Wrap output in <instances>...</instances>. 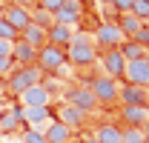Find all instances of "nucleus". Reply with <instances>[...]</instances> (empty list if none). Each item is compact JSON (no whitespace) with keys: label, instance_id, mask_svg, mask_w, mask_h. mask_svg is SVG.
Wrapping results in <instances>:
<instances>
[{"label":"nucleus","instance_id":"1","mask_svg":"<svg viewBox=\"0 0 149 143\" xmlns=\"http://www.w3.org/2000/svg\"><path fill=\"white\" fill-rule=\"evenodd\" d=\"M43 74L46 72L40 69V66H15V69L6 74V92H12L15 97H17L23 89H29V86H35V83H43Z\"/></svg>","mask_w":149,"mask_h":143},{"label":"nucleus","instance_id":"2","mask_svg":"<svg viewBox=\"0 0 149 143\" xmlns=\"http://www.w3.org/2000/svg\"><path fill=\"white\" fill-rule=\"evenodd\" d=\"M89 89H92V94H95V100H97V106H100V109H112V106H118V103H120V100H118L120 83H118L115 77L97 74V77H92Z\"/></svg>","mask_w":149,"mask_h":143},{"label":"nucleus","instance_id":"3","mask_svg":"<svg viewBox=\"0 0 149 143\" xmlns=\"http://www.w3.org/2000/svg\"><path fill=\"white\" fill-rule=\"evenodd\" d=\"M97 66L103 69L106 77L120 80V77H123V69H126V60H123L120 49H100V52H97Z\"/></svg>","mask_w":149,"mask_h":143},{"label":"nucleus","instance_id":"4","mask_svg":"<svg viewBox=\"0 0 149 143\" xmlns=\"http://www.w3.org/2000/svg\"><path fill=\"white\" fill-rule=\"evenodd\" d=\"M66 63H69L66 60V49H60V46L46 43L43 49H37V66L43 72H60Z\"/></svg>","mask_w":149,"mask_h":143},{"label":"nucleus","instance_id":"5","mask_svg":"<svg viewBox=\"0 0 149 143\" xmlns=\"http://www.w3.org/2000/svg\"><path fill=\"white\" fill-rule=\"evenodd\" d=\"M66 103H72V106H77L80 112H97V100H95V94L89 86H69L66 89Z\"/></svg>","mask_w":149,"mask_h":143},{"label":"nucleus","instance_id":"6","mask_svg":"<svg viewBox=\"0 0 149 143\" xmlns=\"http://www.w3.org/2000/svg\"><path fill=\"white\" fill-rule=\"evenodd\" d=\"M92 35H95V46H97V49H118V46L126 40L123 32H120L115 23H100Z\"/></svg>","mask_w":149,"mask_h":143},{"label":"nucleus","instance_id":"7","mask_svg":"<svg viewBox=\"0 0 149 143\" xmlns=\"http://www.w3.org/2000/svg\"><path fill=\"white\" fill-rule=\"evenodd\" d=\"M20 117H23V123L29 129L43 132V126L49 120H55V112H52V106H20Z\"/></svg>","mask_w":149,"mask_h":143},{"label":"nucleus","instance_id":"8","mask_svg":"<svg viewBox=\"0 0 149 143\" xmlns=\"http://www.w3.org/2000/svg\"><path fill=\"white\" fill-rule=\"evenodd\" d=\"M123 83H132V86H143L149 89V63L146 57L141 60H126V69H123Z\"/></svg>","mask_w":149,"mask_h":143},{"label":"nucleus","instance_id":"9","mask_svg":"<svg viewBox=\"0 0 149 143\" xmlns=\"http://www.w3.org/2000/svg\"><path fill=\"white\" fill-rule=\"evenodd\" d=\"M20 106H52V89L46 83H35L17 94Z\"/></svg>","mask_w":149,"mask_h":143},{"label":"nucleus","instance_id":"10","mask_svg":"<svg viewBox=\"0 0 149 143\" xmlns=\"http://www.w3.org/2000/svg\"><path fill=\"white\" fill-rule=\"evenodd\" d=\"M97 46H69L66 49V60L77 66V69H86V66H95L97 63Z\"/></svg>","mask_w":149,"mask_h":143},{"label":"nucleus","instance_id":"11","mask_svg":"<svg viewBox=\"0 0 149 143\" xmlns=\"http://www.w3.org/2000/svg\"><path fill=\"white\" fill-rule=\"evenodd\" d=\"M55 120H60L63 126H69L72 132H80V129L86 126V112H80V109L72 106V103H63V106L55 112Z\"/></svg>","mask_w":149,"mask_h":143},{"label":"nucleus","instance_id":"12","mask_svg":"<svg viewBox=\"0 0 149 143\" xmlns=\"http://www.w3.org/2000/svg\"><path fill=\"white\" fill-rule=\"evenodd\" d=\"M118 100H120V106H149V89L123 83L118 92Z\"/></svg>","mask_w":149,"mask_h":143},{"label":"nucleus","instance_id":"13","mask_svg":"<svg viewBox=\"0 0 149 143\" xmlns=\"http://www.w3.org/2000/svg\"><path fill=\"white\" fill-rule=\"evenodd\" d=\"M80 20H83V3L80 0H66L55 12V23H63V26H77Z\"/></svg>","mask_w":149,"mask_h":143},{"label":"nucleus","instance_id":"14","mask_svg":"<svg viewBox=\"0 0 149 143\" xmlns=\"http://www.w3.org/2000/svg\"><path fill=\"white\" fill-rule=\"evenodd\" d=\"M74 135L77 132H72L69 126H63L60 120H49V123L43 126V140L46 143H72Z\"/></svg>","mask_w":149,"mask_h":143},{"label":"nucleus","instance_id":"15","mask_svg":"<svg viewBox=\"0 0 149 143\" xmlns=\"http://www.w3.org/2000/svg\"><path fill=\"white\" fill-rule=\"evenodd\" d=\"M20 126H23L20 106H6V109H0V135H15Z\"/></svg>","mask_w":149,"mask_h":143},{"label":"nucleus","instance_id":"16","mask_svg":"<svg viewBox=\"0 0 149 143\" xmlns=\"http://www.w3.org/2000/svg\"><path fill=\"white\" fill-rule=\"evenodd\" d=\"M12 60H15V66H35L37 63V49L17 37L15 40V49H12Z\"/></svg>","mask_w":149,"mask_h":143},{"label":"nucleus","instance_id":"17","mask_svg":"<svg viewBox=\"0 0 149 143\" xmlns=\"http://www.w3.org/2000/svg\"><path fill=\"white\" fill-rule=\"evenodd\" d=\"M3 20H9L17 32H23L29 23H32V15H29V9H23V6H15V3H9L6 9H3V15H0Z\"/></svg>","mask_w":149,"mask_h":143},{"label":"nucleus","instance_id":"18","mask_svg":"<svg viewBox=\"0 0 149 143\" xmlns=\"http://www.w3.org/2000/svg\"><path fill=\"white\" fill-rule=\"evenodd\" d=\"M20 40H26V43L35 46V49H43V46L49 43V29H43V26H37V23H29V26L20 32Z\"/></svg>","mask_w":149,"mask_h":143},{"label":"nucleus","instance_id":"19","mask_svg":"<svg viewBox=\"0 0 149 143\" xmlns=\"http://www.w3.org/2000/svg\"><path fill=\"white\" fill-rule=\"evenodd\" d=\"M115 26H118V29L123 32V37H126V40H132V37H135L138 32H141L143 20H138L135 15H132V12H120V15L115 17Z\"/></svg>","mask_w":149,"mask_h":143},{"label":"nucleus","instance_id":"20","mask_svg":"<svg viewBox=\"0 0 149 143\" xmlns=\"http://www.w3.org/2000/svg\"><path fill=\"white\" fill-rule=\"evenodd\" d=\"M72 35H74V26L55 23V26L49 29V43H52V46H60V49H69V46H72Z\"/></svg>","mask_w":149,"mask_h":143},{"label":"nucleus","instance_id":"21","mask_svg":"<svg viewBox=\"0 0 149 143\" xmlns=\"http://www.w3.org/2000/svg\"><path fill=\"white\" fill-rule=\"evenodd\" d=\"M120 117L126 126H143L149 117V106H120Z\"/></svg>","mask_w":149,"mask_h":143},{"label":"nucleus","instance_id":"22","mask_svg":"<svg viewBox=\"0 0 149 143\" xmlns=\"http://www.w3.org/2000/svg\"><path fill=\"white\" fill-rule=\"evenodd\" d=\"M95 140L97 143H120V126L100 123L97 129H95Z\"/></svg>","mask_w":149,"mask_h":143},{"label":"nucleus","instance_id":"23","mask_svg":"<svg viewBox=\"0 0 149 143\" xmlns=\"http://www.w3.org/2000/svg\"><path fill=\"white\" fill-rule=\"evenodd\" d=\"M118 49L123 54V60H141V57H146V52H149L146 46H141L138 40H123Z\"/></svg>","mask_w":149,"mask_h":143},{"label":"nucleus","instance_id":"24","mask_svg":"<svg viewBox=\"0 0 149 143\" xmlns=\"http://www.w3.org/2000/svg\"><path fill=\"white\" fill-rule=\"evenodd\" d=\"M29 15H32V23L43 26V29H52V26H55V15H52V12H46V9H40L37 3L29 9Z\"/></svg>","mask_w":149,"mask_h":143},{"label":"nucleus","instance_id":"25","mask_svg":"<svg viewBox=\"0 0 149 143\" xmlns=\"http://www.w3.org/2000/svg\"><path fill=\"white\" fill-rule=\"evenodd\" d=\"M146 135L141 126H120V143H143Z\"/></svg>","mask_w":149,"mask_h":143},{"label":"nucleus","instance_id":"26","mask_svg":"<svg viewBox=\"0 0 149 143\" xmlns=\"http://www.w3.org/2000/svg\"><path fill=\"white\" fill-rule=\"evenodd\" d=\"M72 46H95V35H92V32H86V29H74Z\"/></svg>","mask_w":149,"mask_h":143},{"label":"nucleus","instance_id":"27","mask_svg":"<svg viewBox=\"0 0 149 143\" xmlns=\"http://www.w3.org/2000/svg\"><path fill=\"white\" fill-rule=\"evenodd\" d=\"M132 15L138 20H149V0H132Z\"/></svg>","mask_w":149,"mask_h":143},{"label":"nucleus","instance_id":"28","mask_svg":"<svg viewBox=\"0 0 149 143\" xmlns=\"http://www.w3.org/2000/svg\"><path fill=\"white\" fill-rule=\"evenodd\" d=\"M0 37H6V40H17V37H20V32L15 29V26H12V23H9V20H3V17H0Z\"/></svg>","mask_w":149,"mask_h":143},{"label":"nucleus","instance_id":"29","mask_svg":"<svg viewBox=\"0 0 149 143\" xmlns=\"http://www.w3.org/2000/svg\"><path fill=\"white\" fill-rule=\"evenodd\" d=\"M23 143H46V140H43V132L40 129H26L23 132Z\"/></svg>","mask_w":149,"mask_h":143},{"label":"nucleus","instance_id":"30","mask_svg":"<svg viewBox=\"0 0 149 143\" xmlns=\"http://www.w3.org/2000/svg\"><path fill=\"white\" fill-rule=\"evenodd\" d=\"M15 69V60H12V54H0V77L6 80V74Z\"/></svg>","mask_w":149,"mask_h":143},{"label":"nucleus","instance_id":"31","mask_svg":"<svg viewBox=\"0 0 149 143\" xmlns=\"http://www.w3.org/2000/svg\"><path fill=\"white\" fill-rule=\"evenodd\" d=\"M63 3H66V0H37V6H40V9H46V12H52V15H55Z\"/></svg>","mask_w":149,"mask_h":143},{"label":"nucleus","instance_id":"32","mask_svg":"<svg viewBox=\"0 0 149 143\" xmlns=\"http://www.w3.org/2000/svg\"><path fill=\"white\" fill-rule=\"evenodd\" d=\"M132 40H138L141 46H146V49H149V29H146V26H141V32L132 37Z\"/></svg>","mask_w":149,"mask_h":143},{"label":"nucleus","instance_id":"33","mask_svg":"<svg viewBox=\"0 0 149 143\" xmlns=\"http://www.w3.org/2000/svg\"><path fill=\"white\" fill-rule=\"evenodd\" d=\"M112 9L120 15V12H129L132 9V0H112Z\"/></svg>","mask_w":149,"mask_h":143},{"label":"nucleus","instance_id":"34","mask_svg":"<svg viewBox=\"0 0 149 143\" xmlns=\"http://www.w3.org/2000/svg\"><path fill=\"white\" fill-rule=\"evenodd\" d=\"M15 49V40H6V37H0V54H12Z\"/></svg>","mask_w":149,"mask_h":143},{"label":"nucleus","instance_id":"35","mask_svg":"<svg viewBox=\"0 0 149 143\" xmlns=\"http://www.w3.org/2000/svg\"><path fill=\"white\" fill-rule=\"evenodd\" d=\"M12 3H15V6H23V9H32L37 0H12Z\"/></svg>","mask_w":149,"mask_h":143},{"label":"nucleus","instance_id":"36","mask_svg":"<svg viewBox=\"0 0 149 143\" xmlns=\"http://www.w3.org/2000/svg\"><path fill=\"white\" fill-rule=\"evenodd\" d=\"M141 129H143V135H146V137H149V117H146V120H143V126H141Z\"/></svg>","mask_w":149,"mask_h":143},{"label":"nucleus","instance_id":"37","mask_svg":"<svg viewBox=\"0 0 149 143\" xmlns=\"http://www.w3.org/2000/svg\"><path fill=\"white\" fill-rule=\"evenodd\" d=\"M3 89H6V83H3V77H0V92H3Z\"/></svg>","mask_w":149,"mask_h":143},{"label":"nucleus","instance_id":"38","mask_svg":"<svg viewBox=\"0 0 149 143\" xmlns=\"http://www.w3.org/2000/svg\"><path fill=\"white\" fill-rule=\"evenodd\" d=\"M97 3H106V6H112V0H97Z\"/></svg>","mask_w":149,"mask_h":143},{"label":"nucleus","instance_id":"39","mask_svg":"<svg viewBox=\"0 0 149 143\" xmlns=\"http://www.w3.org/2000/svg\"><path fill=\"white\" fill-rule=\"evenodd\" d=\"M143 26H146V29H149V20H143Z\"/></svg>","mask_w":149,"mask_h":143},{"label":"nucleus","instance_id":"40","mask_svg":"<svg viewBox=\"0 0 149 143\" xmlns=\"http://www.w3.org/2000/svg\"><path fill=\"white\" fill-rule=\"evenodd\" d=\"M146 63H149V52H146Z\"/></svg>","mask_w":149,"mask_h":143},{"label":"nucleus","instance_id":"41","mask_svg":"<svg viewBox=\"0 0 149 143\" xmlns=\"http://www.w3.org/2000/svg\"><path fill=\"white\" fill-rule=\"evenodd\" d=\"M0 6H3V3H0Z\"/></svg>","mask_w":149,"mask_h":143},{"label":"nucleus","instance_id":"42","mask_svg":"<svg viewBox=\"0 0 149 143\" xmlns=\"http://www.w3.org/2000/svg\"><path fill=\"white\" fill-rule=\"evenodd\" d=\"M20 143H23V140H20Z\"/></svg>","mask_w":149,"mask_h":143}]
</instances>
